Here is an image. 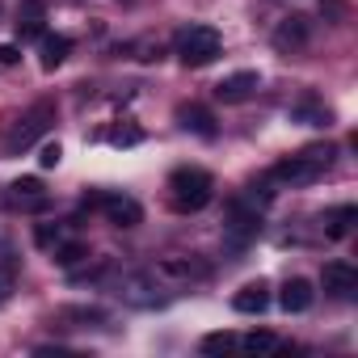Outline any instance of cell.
Returning a JSON list of instances; mask_svg holds the SVG:
<instances>
[{
	"label": "cell",
	"mask_w": 358,
	"mask_h": 358,
	"mask_svg": "<svg viewBox=\"0 0 358 358\" xmlns=\"http://www.w3.org/2000/svg\"><path fill=\"white\" fill-rule=\"evenodd\" d=\"M34 241H38L43 249H51V245H59V228H51V224H43V228L34 232Z\"/></svg>",
	"instance_id": "cell-23"
},
{
	"label": "cell",
	"mask_w": 358,
	"mask_h": 358,
	"mask_svg": "<svg viewBox=\"0 0 358 358\" xmlns=\"http://www.w3.org/2000/svg\"><path fill=\"white\" fill-rule=\"evenodd\" d=\"M312 295H316V291H312L308 278H287L282 291H278V303H282L287 312H308V308H312Z\"/></svg>",
	"instance_id": "cell-14"
},
{
	"label": "cell",
	"mask_w": 358,
	"mask_h": 358,
	"mask_svg": "<svg viewBox=\"0 0 358 358\" xmlns=\"http://www.w3.org/2000/svg\"><path fill=\"white\" fill-rule=\"evenodd\" d=\"M291 118H303L308 127H329V122H333V114H329L324 106H295Z\"/></svg>",
	"instance_id": "cell-20"
},
{
	"label": "cell",
	"mask_w": 358,
	"mask_h": 358,
	"mask_svg": "<svg viewBox=\"0 0 358 358\" xmlns=\"http://www.w3.org/2000/svg\"><path fill=\"white\" fill-rule=\"evenodd\" d=\"M236 345H241L245 354H274V350H278V337L266 333V329H257V333H249V337H236Z\"/></svg>",
	"instance_id": "cell-18"
},
{
	"label": "cell",
	"mask_w": 358,
	"mask_h": 358,
	"mask_svg": "<svg viewBox=\"0 0 358 358\" xmlns=\"http://www.w3.org/2000/svg\"><path fill=\"white\" fill-rule=\"evenodd\" d=\"M257 89H262V76H257V72H232V76H224V80L215 85V97L232 106V101H245V97H253Z\"/></svg>",
	"instance_id": "cell-11"
},
{
	"label": "cell",
	"mask_w": 358,
	"mask_h": 358,
	"mask_svg": "<svg viewBox=\"0 0 358 358\" xmlns=\"http://www.w3.org/2000/svg\"><path fill=\"white\" fill-rule=\"evenodd\" d=\"M13 287H17V278H13V270H0V303H9V295H13Z\"/></svg>",
	"instance_id": "cell-24"
},
{
	"label": "cell",
	"mask_w": 358,
	"mask_h": 358,
	"mask_svg": "<svg viewBox=\"0 0 358 358\" xmlns=\"http://www.w3.org/2000/svg\"><path fill=\"white\" fill-rule=\"evenodd\" d=\"M215 194V177L199 164H186V169H173L169 177V199L177 211H203Z\"/></svg>",
	"instance_id": "cell-1"
},
{
	"label": "cell",
	"mask_w": 358,
	"mask_h": 358,
	"mask_svg": "<svg viewBox=\"0 0 358 358\" xmlns=\"http://www.w3.org/2000/svg\"><path fill=\"white\" fill-rule=\"evenodd\" d=\"M173 51H177V59H182L186 68H207L211 59L224 55V38L211 26H186L182 34H177Z\"/></svg>",
	"instance_id": "cell-2"
},
{
	"label": "cell",
	"mask_w": 358,
	"mask_h": 358,
	"mask_svg": "<svg viewBox=\"0 0 358 358\" xmlns=\"http://www.w3.org/2000/svg\"><path fill=\"white\" fill-rule=\"evenodd\" d=\"M51 122H55V106H51V101L30 106V110L13 122V131H9V139H5V152H9V156H17V152L34 148V143L51 131Z\"/></svg>",
	"instance_id": "cell-5"
},
{
	"label": "cell",
	"mask_w": 358,
	"mask_h": 358,
	"mask_svg": "<svg viewBox=\"0 0 358 358\" xmlns=\"http://www.w3.org/2000/svg\"><path fill=\"white\" fill-rule=\"evenodd\" d=\"M177 118H182V127L186 131H194V135H203V139H215V114L207 110V106H182L177 110Z\"/></svg>",
	"instance_id": "cell-16"
},
{
	"label": "cell",
	"mask_w": 358,
	"mask_h": 358,
	"mask_svg": "<svg viewBox=\"0 0 358 358\" xmlns=\"http://www.w3.org/2000/svg\"><path fill=\"white\" fill-rule=\"evenodd\" d=\"M354 220H358V207H337V211L324 215V232H329L333 241H341V236H350Z\"/></svg>",
	"instance_id": "cell-17"
},
{
	"label": "cell",
	"mask_w": 358,
	"mask_h": 358,
	"mask_svg": "<svg viewBox=\"0 0 358 358\" xmlns=\"http://www.w3.org/2000/svg\"><path fill=\"white\" fill-rule=\"evenodd\" d=\"M308 38H312L308 17H282V22H278V30H274V47H278L282 55L303 51V47H308Z\"/></svg>",
	"instance_id": "cell-9"
},
{
	"label": "cell",
	"mask_w": 358,
	"mask_h": 358,
	"mask_svg": "<svg viewBox=\"0 0 358 358\" xmlns=\"http://www.w3.org/2000/svg\"><path fill=\"white\" fill-rule=\"evenodd\" d=\"M324 291H329V295H341V299L354 295V291H358V270H354L350 262H329V266H324Z\"/></svg>",
	"instance_id": "cell-12"
},
{
	"label": "cell",
	"mask_w": 358,
	"mask_h": 358,
	"mask_svg": "<svg viewBox=\"0 0 358 358\" xmlns=\"http://www.w3.org/2000/svg\"><path fill=\"white\" fill-rule=\"evenodd\" d=\"M17 59H22V51H17L13 43H0V68H13Z\"/></svg>",
	"instance_id": "cell-25"
},
{
	"label": "cell",
	"mask_w": 358,
	"mask_h": 358,
	"mask_svg": "<svg viewBox=\"0 0 358 358\" xmlns=\"http://www.w3.org/2000/svg\"><path fill=\"white\" fill-rule=\"evenodd\" d=\"M232 308L245 312V316L266 312V308H270V287H266V282H249V287H241V291L232 295Z\"/></svg>",
	"instance_id": "cell-15"
},
{
	"label": "cell",
	"mask_w": 358,
	"mask_h": 358,
	"mask_svg": "<svg viewBox=\"0 0 358 358\" xmlns=\"http://www.w3.org/2000/svg\"><path fill=\"white\" fill-rule=\"evenodd\" d=\"M93 203H97L101 215H106L110 224H118V228H135V224L143 220V207H139L135 199H127V194H97Z\"/></svg>",
	"instance_id": "cell-8"
},
{
	"label": "cell",
	"mask_w": 358,
	"mask_h": 358,
	"mask_svg": "<svg viewBox=\"0 0 358 358\" xmlns=\"http://www.w3.org/2000/svg\"><path fill=\"white\" fill-rule=\"evenodd\" d=\"M47 203L51 199H47V190H43L38 177H17L13 186L0 190V211H43Z\"/></svg>",
	"instance_id": "cell-7"
},
{
	"label": "cell",
	"mask_w": 358,
	"mask_h": 358,
	"mask_svg": "<svg viewBox=\"0 0 358 358\" xmlns=\"http://www.w3.org/2000/svg\"><path fill=\"white\" fill-rule=\"evenodd\" d=\"M68 55H72V38L68 34H43L38 38V64H43V72H55Z\"/></svg>",
	"instance_id": "cell-13"
},
{
	"label": "cell",
	"mask_w": 358,
	"mask_h": 358,
	"mask_svg": "<svg viewBox=\"0 0 358 358\" xmlns=\"http://www.w3.org/2000/svg\"><path fill=\"white\" fill-rule=\"evenodd\" d=\"M329 164H333V148H308V152L274 164L270 177L274 182H287V186H312V182H320V177L329 173Z\"/></svg>",
	"instance_id": "cell-3"
},
{
	"label": "cell",
	"mask_w": 358,
	"mask_h": 358,
	"mask_svg": "<svg viewBox=\"0 0 358 358\" xmlns=\"http://www.w3.org/2000/svg\"><path fill=\"white\" fill-rule=\"evenodd\" d=\"M169 287L152 274V270H131V274H118V282H114V295L127 303V308H160L169 295H164Z\"/></svg>",
	"instance_id": "cell-4"
},
{
	"label": "cell",
	"mask_w": 358,
	"mask_h": 358,
	"mask_svg": "<svg viewBox=\"0 0 358 358\" xmlns=\"http://www.w3.org/2000/svg\"><path fill=\"white\" fill-rule=\"evenodd\" d=\"M59 160H64V148H59V143H43V152H38V164H43V169H55Z\"/></svg>",
	"instance_id": "cell-22"
},
{
	"label": "cell",
	"mask_w": 358,
	"mask_h": 358,
	"mask_svg": "<svg viewBox=\"0 0 358 358\" xmlns=\"http://www.w3.org/2000/svg\"><path fill=\"white\" fill-rule=\"evenodd\" d=\"M89 257V245L85 241H68V245H55V262L64 266V270H72L76 262H85Z\"/></svg>",
	"instance_id": "cell-19"
},
{
	"label": "cell",
	"mask_w": 358,
	"mask_h": 358,
	"mask_svg": "<svg viewBox=\"0 0 358 358\" xmlns=\"http://www.w3.org/2000/svg\"><path fill=\"white\" fill-rule=\"evenodd\" d=\"M152 274L169 287V291H186V287H194V282H207L211 278V266L203 262V257H160L156 266H152Z\"/></svg>",
	"instance_id": "cell-6"
},
{
	"label": "cell",
	"mask_w": 358,
	"mask_h": 358,
	"mask_svg": "<svg viewBox=\"0 0 358 358\" xmlns=\"http://www.w3.org/2000/svg\"><path fill=\"white\" fill-rule=\"evenodd\" d=\"M228 350H236V333H207L203 337V354H228Z\"/></svg>",
	"instance_id": "cell-21"
},
{
	"label": "cell",
	"mask_w": 358,
	"mask_h": 358,
	"mask_svg": "<svg viewBox=\"0 0 358 358\" xmlns=\"http://www.w3.org/2000/svg\"><path fill=\"white\" fill-rule=\"evenodd\" d=\"M13 26H17V38H22V43L43 38V34H47V5H43V0H22Z\"/></svg>",
	"instance_id": "cell-10"
}]
</instances>
